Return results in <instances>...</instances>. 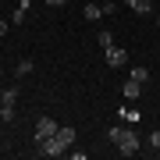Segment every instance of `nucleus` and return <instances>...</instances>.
Returning a JSON list of instances; mask_svg holds the SVG:
<instances>
[{"instance_id": "nucleus-4", "label": "nucleus", "mask_w": 160, "mask_h": 160, "mask_svg": "<svg viewBox=\"0 0 160 160\" xmlns=\"http://www.w3.org/2000/svg\"><path fill=\"white\" fill-rule=\"evenodd\" d=\"M57 128H61V125H57L53 118H39V121H36V132H32V139H36V142H43V139H50Z\"/></svg>"}, {"instance_id": "nucleus-13", "label": "nucleus", "mask_w": 160, "mask_h": 160, "mask_svg": "<svg viewBox=\"0 0 160 160\" xmlns=\"http://www.w3.org/2000/svg\"><path fill=\"white\" fill-rule=\"evenodd\" d=\"M110 43H114V32H100V50H103V46H110Z\"/></svg>"}, {"instance_id": "nucleus-6", "label": "nucleus", "mask_w": 160, "mask_h": 160, "mask_svg": "<svg viewBox=\"0 0 160 160\" xmlns=\"http://www.w3.org/2000/svg\"><path fill=\"white\" fill-rule=\"evenodd\" d=\"M125 7H132L135 14H149L153 11V0H125Z\"/></svg>"}, {"instance_id": "nucleus-8", "label": "nucleus", "mask_w": 160, "mask_h": 160, "mask_svg": "<svg viewBox=\"0 0 160 160\" xmlns=\"http://www.w3.org/2000/svg\"><path fill=\"white\" fill-rule=\"evenodd\" d=\"M121 92H125V96H128L132 103H135L139 96H142V86H139V82H132V78H128V82H125V89H121Z\"/></svg>"}, {"instance_id": "nucleus-17", "label": "nucleus", "mask_w": 160, "mask_h": 160, "mask_svg": "<svg viewBox=\"0 0 160 160\" xmlns=\"http://www.w3.org/2000/svg\"><path fill=\"white\" fill-rule=\"evenodd\" d=\"M157 157H160V149H157Z\"/></svg>"}, {"instance_id": "nucleus-12", "label": "nucleus", "mask_w": 160, "mask_h": 160, "mask_svg": "<svg viewBox=\"0 0 160 160\" xmlns=\"http://www.w3.org/2000/svg\"><path fill=\"white\" fill-rule=\"evenodd\" d=\"M14 71H18V75H29V71H32V61H18Z\"/></svg>"}, {"instance_id": "nucleus-11", "label": "nucleus", "mask_w": 160, "mask_h": 160, "mask_svg": "<svg viewBox=\"0 0 160 160\" xmlns=\"http://www.w3.org/2000/svg\"><path fill=\"white\" fill-rule=\"evenodd\" d=\"M0 121H14V107H7V103H0Z\"/></svg>"}, {"instance_id": "nucleus-5", "label": "nucleus", "mask_w": 160, "mask_h": 160, "mask_svg": "<svg viewBox=\"0 0 160 160\" xmlns=\"http://www.w3.org/2000/svg\"><path fill=\"white\" fill-rule=\"evenodd\" d=\"M128 78L139 82V86H146V82H149V68H146V64H132V75H128Z\"/></svg>"}, {"instance_id": "nucleus-18", "label": "nucleus", "mask_w": 160, "mask_h": 160, "mask_svg": "<svg viewBox=\"0 0 160 160\" xmlns=\"http://www.w3.org/2000/svg\"><path fill=\"white\" fill-rule=\"evenodd\" d=\"M153 4H157V0H153Z\"/></svg>"}, {"instance_id": "nucleus-1", "label": "nucleus", "mask_w": 160, "mask_h": 160, "mask_svg": "<svg viewBox=\"0 0 160 160\" xmlns=\"http://www.w3.org/2000/svg\"><path fill=\"white\" fill-rule=\"evenodd\" d=\"M36 146H39V149H36L39 157H61V153H68V149L75 146V128L71 125H61L50 139H43V142H36Z\"/></svg>"}, {"instance_id": "nucleus-15", "label": "nucleus", "mask_w": 160, "mask_h": 160, "mask_svg": "<svg viewBox=\"0 0 160 160\" xmlns=\"http://www.w3.org/2000/svg\"><path fill=\"white\" fill-rule=\"evenodd\" d=\"M68 0H46V7H64Z\"/></svg>"}, {"instance_id": "nucleus-10", "label": "nucleus", "mask_w": 160, "mask_h": 160, "mask_svg": "<svg viewBox=\"0 0 160 160\" xmlns=\"http://www.w3.org/2000/svg\"><path fill=\"white\" fill-rule=\"evenodd\" d=\"M82 14H86V22H96V18L103 14V7H100V4H89V7H86Z\"/></svg>"}, {"instance_id": "nucleus-16", "label": "nucleus", "mask_w": 160, "mask_h": 160, "mask_svg": "<svg viewBox=\"0 0 160 160\" xmlns=\"http://www.w3.org/2000/svg\"><path fill=\"white\" fill-rule=\"evenodd\" d=\"M4 32H7V22H0V36H4Z\"/></svg>"}, {"instance_id": "nucleus-14", "label": "nucleus", "mask_w": 160, "mask_h": 160, "mask_svg": "<svg viewBox=\"0 0 160 160\" xmlns=\"http://www.w3.org/2000/svg\"><path fill=\"white\" fill-rule=\"evenodd\" d=\"M149 146H153V149H160V128H157V132H149Z\"/></svg>"}, {"instance_id": "nucleus-9", "label": "nucleus", "mask_w": 160, "mask_h": 160, "mask_svg": "<svg viewBox=\"0 0 160 160\" xmlns=\"http://www.w3.org/2000/svg\"><path fill=\"white\" fill-rule=\"evenodd\" d=\"M0 103L14 107V103H18V89H4V92H0Z\"/></svg>"}, {"instance_id": "nucleus-2", "label": "nucleus", "mask_w": 160, "mask_h": 160, "mask_svg": "<svg viewBox=\"0 0 160 160\" xmlns=\"http://www.w3.org/2000/svg\"><path fill=\"white\" fill-rule=\"evenodd\" d=\"M110 142L118 146L121 157H135V153H139V135H135L128 125H114V128H110Z\"/></svg>"}, {"instance_id": "nucleus-3", "label": "nucleus", "mask_w": 160, "mask_h": 160, "mask_svg": "<svg viewBox=\"0 0 160 160\" xmlns=\"http://www.w3.org/2000/svg\"><path fill=\"white\" fill-rule=\"evenodd\" d=\"M103 57H107V68H125L128 64V50L118 46V43H110V46H103Z\"/></svg>"}, {"instance_id": "nucleus-7", "label": "nucleus", "mask_w": 160, "mask_h": 160, "mask_svg": "<svg viewBox=\"0 0 160 160\" xmlns=\"http://www.w3.org/2000/svg\"><path fill=\"white\" fill-rule=\"evenodd\" d=\"M25 18H29V0H18V7H14V14H11V22H14V25H22Z\"/></svg>"}]
</instances>
